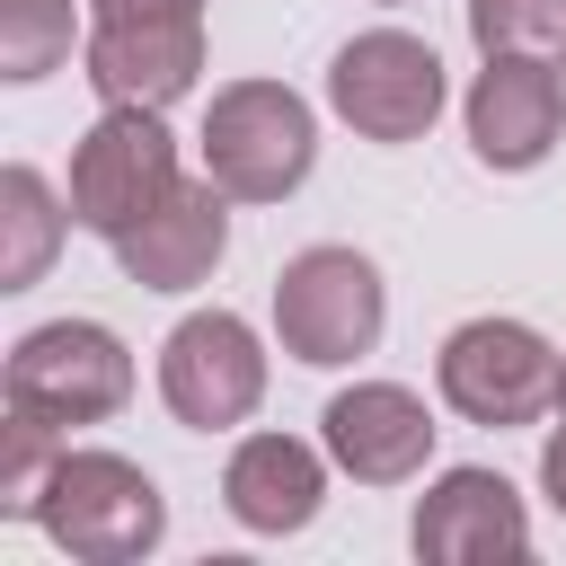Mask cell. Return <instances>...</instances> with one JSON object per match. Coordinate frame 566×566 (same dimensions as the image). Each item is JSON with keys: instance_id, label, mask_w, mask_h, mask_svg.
Instances as JSON below:
<instances>
[{"instance_id": "cell-22", "label": "cell", "mask_w": 566, "mask_h": 566, "mask_svg": "<svg viewBox=\"0 0 566 566\" xmlns=\"http://www.w3.org/2000/svg\"><path fill=\"white\" fill-rule=\"evenodd\" d=\"M380 9H407V0H380Z\"/></svg>"}, {"instance_id": "cell-3", "label": "cell", "mask_w": 566, "mask_h": 566, "mask_svg": "<svg viewBox=\"0 0 566 566\" xmlns=\"http://www.w3.org/2000/svg\"><path fill=\"white\" fill-rule=\"evenodd\" d=\"M389 327V283L363 248H301L283 256L274 274V345L310 371H336V363H363Z\"/></svg>"}, {"instance_id": "cell-11", "label": "cell", "mask_w": 566, "mask_h": 566, "mask_svg": "<svg viewBox=\"0 0 566 566\" xmlns=\"http://www.w3.org/2000/svg\"><path fill=\"white\" fill-rule=\"evenodd\" d=\"M433 407L407 389V380H354V389H336L327 398V416H318V442H327V460L354 478V486H407V478H424V460H433Z\"/></svg>"}, {"instance_id": "cell-6", "label": "cell", "mask_w": 566, "mask_h": 566, "mask_svg": "<svg viewBox=\"0 0 566 566\" xmlns=\"http://www.w3.org/2000/svg\"><path fill=\"white\" fill-rule=\"evenodd\" d=\"M327 106L336 124H354V142H424L433 115L451 106V80H442V53L407 27H363L354 44H336L327 62Z\"/></svg>"}, {"instance_id": "cell-5", "label": "cell", "mask_w": 566, "mask_h": 566, "mask_svg": "<svg viewBox=\"0 0 566 566\" xmlns=\"http://www.w3.org/2000/svg\"><path fill=\"white\" fill-rule=\"evenodd\" d=\"M557 371L566 354L531 327V318H460L433 354V389L460 424H486V433H513V424H539L557 407Z\"/></svg>"}, {"instance_id": "cell-8", "label": "cell", "mask_w": 566, "mask_h": 566, "mask_svg": "<svg viewBox=\"0 0 566 566\" xmlns=\"http://www.w3.org/2000/svg\"><path fill=\"white\" fill-rule=\"evenodd\" d=\"M159 398L186 433H239L265 407V345L239 310H195L159 345Z\"/></svg>"}, {"instance_id": "cell-16", "label": "cell", "mask_w": 566, "mask_h": 566, "mask_svg": "<svg viewBox=\"0 0 566 566\" xmlns=\"http://www.w3.org/2000/svg\"><path fill=\"white\" fill-rule=\"evenodd\" d=\"M71 35H80V9L71 0H0V80L9 88H35L71 62Z\"/></svg>"}, {"instance_id": "cell-18", "label": "cell", "mask_w": 566, "mask_h": 566, "mask_svg": "<svg viewBox=\"0 0 566 566\" xmlns=\"http://www.w3.org/2000/svg\"><path fill=\"white\" fill-rule=\"evenodd\" d=\"M62 442H71V433H53V424H35V416L9 407V424H0V513L35 522V495H44L53 460H62Z\"/></svg>"}, {"instance_id": "cell-14", "label": "cell", "mask_w": 566, "mask_h": 566, "mask_svg": "<svg viewBox=\"0 0 566 566\" xmlns=\"http://www.w3.org/2000/svg\"><path fill=\"white\" fill-rule=\"evenodd\" d=\"M106 248H115L124 283H142V292H195V283H212V265L230 248V195L212 177H177V195L159 212H142Z\"/></svg>"}, {"instance_id": "cell-12", "label": "cell", "mask_w": 566, "mask_h": 566, "mask_svg": "<svg viewBox=\"0 0 566 566\" xmlns=\"http://www.w3.org/2000/svg\"><path fill=\"white\" fill-rule=\"evenodd\" d=\"M80 62L97 106H177L203 80V18H97Z\"/></svg>"}, {"instance_id": "cell-15", "label": "cell", "mask_w": 566, "mask_h": 566, "mask_svg": "<svg viewBox=\"0 0 566 566\" xmlns=\"http://www.w3.org/2000/svg\"><path fill=\"white\" fill-rule=\"evenodd\" d=\"M62 230H71V195H53V186H44V168L9 159V168H0V292L44 283V265H53Z\"/></svg>"}, {"instance_id": "cell-10", "label": "cell", "mask_w": 566, "mask_h": 566, "mask_svg": "<svg viewBox=\"0 0 566 566\" xmlns=\"http://www.w3.org/2000/svg\"><path fill=\"white\" fill-rule=\"evenodd\" d=\"M460 124H469V150L495 177H522L566 142V71L522 62V53H486V71L460 97Z\"/></svg>"}, {"instance_id": "cell-20", "label": "cell", "mask_w": 566, "mask_h": 566, "mask_svg": "<svg viewBox=\"0 0 566 566\" xmlns=\"http://www.w3.org/2000/svg\"><path fill=\"white\" fill-rule=\"evenodd\" d=\"M212 0H97V18H203Z\"/></svg>"}, {"instance_id": "cell-7", "label": "cell", "mask_w": 566, "mask_h": 566, "mask_svg": "<svg viewBox=\"0 0 566 566\" xmlns=\"http://www.w3.org/2000/svg\"><path fill=\"white\" fill-rule=\"evenodd\" d=\"M168 195H177V133L159 124V106H106L71 142V221L88 239H124Z\"/></svg>"}, {"instance_id": "cell-1", "label": "cell", "mask_w": 566, "mask_h": 566, "mask_svg": "<svg viewBox=\"0 0 566 566\" xmlns=\"http://www.w3.org/2000/svg\"><path fill=\"white\" fill-rule=\"evenodd\" d=\"M35 531L80 566H142L168 539V495H159V478L142 460L62 442V460H53L44 495H35Z\"/></svg>"}, {"instance_id": "cell-21", "label": "cell", "mask_w": 566, "mask_h": 566, "mask_svg": "<svg viewBox=\"0 0 566 566\" xmlns=\"http://www.w3.org/2000/svg\"><path fill=\"white\" fill-rule=\"evenodd\" d=\"M557 416H566V371H557Z\"/></svg>"}, {"instance_id": "cell-2", "label": "cell", "mask_w": 566, "mask_h": 566, "mask_svg": "<svg viewBox=\"0 0 566 566\" xmlns=\"http://www.w3.org/2000/svg\"><path fill=\"white\" fill-rule=\"evenodd\" d=\"M195 150L230 203H283L318 168V115L283 80H230V88H212Z\"/></svg>"}, {"instance_id": "cell-9", "label": "cell", "mask_w": 566, "mask_h": 566, "mask_svg": "<svg viewBox=\"0 0 566 566\" xmlns=\"http://www.w3.org/2000/svg\"><path fill=\"white\" fill-rule=\"evenodd\" d=\"M407 548L424 566H513L531 557V504L504 469H442L416 495Z\"/></svg>"}, {"instance_id": "cell-13", "label": "cell", "mask_w": 566, "mask_h": 566, "mask_svg": "<svg viewBox=\"0 0 566 566\" xmlns=\"http://www.w3.org/2000/svg\"><path fill=\"white\" fill-rule=\"evenodd\" d=\"M327 442H301V433H239L230 460H221V513L256 539H292L318 522L327 504Z\"/></svg>"}, {"instance_id": "cell-4", "label": "cell", "mask_w": 566, "mask_h": 566, "mask_svg": "<svg viewBox=\"0 0 566 566\" xmlns=\"http://www.w3.org/2000/svg\"><path fill=\"white\" fill-rule=\"evenodd\" d=\"M9 407L53 424V433H80V424H106L124 416L133 398V345L106 327V318H44L9 345V371H0Z\"/></svg>"}, {"instance_id": "cell-17", "label": "cell", "mask_w": 566, "mask_h": 566, "mask_svg": "<svg viewBox=\"0 0 566 566\" xmlns=\"http://www.w3.org/2000/svg\"><path fill=\"white\" fill-rule=\"evenodd\" d=\"M469 44L566 71V0H469Z\"/></svg>"}, {"instance_id": "cell-19", "label": "cell", "mask_w": 566, "mask_h": 566, "mask_svg": "<svg viewBox=\"0 0 566 566\" xmlns=\"http://www.w3.org/2000/svg\"><path fill=\"white\" fill-rule=\"evenodd\" d=\"M539 495H548V504L566 513V416H557V433L539 442Z\"/></svg>"}]
</instances>
